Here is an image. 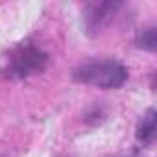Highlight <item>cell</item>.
Masks as SVG:
<instances>
[{"instance_id":"obj_1","label":"cell","mask_w":157,"mask_h":157,"mask_svg":"<svg viewBox=\"0 0 157 157\" xmlns=\"http://www.w3.org/2000/svg\"><path fill=\"white\" fill-rule=\"evenodd\" d=\"M72 78L80 83L94 85L98 89H118L128 80V68L115 59H98L80 65Z\"/></svg>"},{"instance_id":"obj_2","label":"cell","mask_w":157,"mask_h":157,"mask_svg":"<svg viewBox=\"0 0 157 157\" xmlns=\"http://www.w3.org/2000/svg\"><path fill=\"white\" fill-rule=\"evenodd\" d=\"M48 56L33 46H21L11 57V74L17 78H26L41 72L46 67Z\"/></svg>"},{"instance_id":"obj_3","label":"cell","mask_w":157,"mask_h":157,"mask_svg":"<svg viewBox=\"0 0 157 157\" xmlns=\"http://www.w3.org/2000/svg\"><path fill=\"white\" fill-rule=\"evenodd\" d=\"M120 8V2H102V4H94L91 6L89 13H87V30L96 35L102 32V28H105L111 19L115 17L117 10Z\"/></svg>"},{"instance_id":"obj_4","label":"cell","mask_w":157,"mask_h":157,"mask_svg":"<svg viewBox=\"0 0 157 157\" xmlns=\"http://www.w3.org/2000/svg\"><path fill=\"white\" fill-rule=\"evenodd\" d=\"M155 122H157L155 111L150 109V111L142 117V120H140V124H139V128H137V139H139L140 142H144V144L153 142V139H155V131H157Z\"/></svg>"},{"instance_id":"obj_5","label":"cell","mask_w":157,"mask_h":157,"mask_svg":"<svg viewBox=\"0 0 157 157\" xmlns=\"http://www.w3.org/2000/svg\"><path fill=\"white\" fill-rule=\"evenodd\" d=\"M137 44H139V48H144V50L153 52L157 48V33H155V28L150 26V28H144L142 32H139Z\"/></svg>"}]
</instances>
